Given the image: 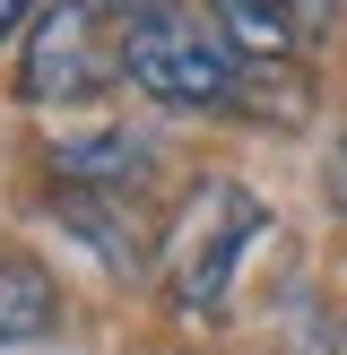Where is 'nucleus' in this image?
Here are the masks:
<instances>
[{"mask_svg": "<svg viewBox=\"0 0 347 355\" xmlns=\"http://www.w3.org/2000/svg\"><path fill=\"white\" fill-rule=\"evenodd\" d=\"M113 61H121V78H130L139 96L174 104V113L235 104V87H243V69H235V52H226V35L208 26V17L174 9V0H148V9H130V26H121Z\"/></svg>", "mask_w": 347, "mask_h": 355, "instance_id": "f257e3e1", "label": "nucleus"}, {"mask_svg": "<svg viewBox=\"0 0 347 355\" xmlns=\"http://www.w3.org/2000/svg\"><path fill=\"white\" fill-rule=\"evenodd\" d=\"M330 191H339V208H347V139H339V156H330Z\"/></svg>", "mask_w": 347, "mask_h": 355, "instance_id": "6e6552de", "label": "nucleus"}, {"mask_svg": "<svg viewBox=\"0 0 347 355\" xmlns=\"http://www.w3.org/2000/svg\"><path fill=\"white\" fill-rule=\"evenodd\" d=\"M35 9H44V0H0V44H9V35H17V26H26V17H35Z\"/></svg>", "mask_w": 347, "mask_h": 355, "instance_id": "0eeeda50", "label": "nucleus"}, {"mask_svg": "<svg viewBox=\"0 0 347 355\" xmlns=\"http://www.w3.org/2000/svg\"><path fill=\"white\" fill-rule=\"evenodd\" d=\"M278 9H287V17H295V26H330V17H339V9H347V0H278Z\"/></svg>", "mask_w": 347, "mask_h": 355, "instance_id": "423d86ee", "label": "nucleus"}, {"mask_svg": "<svg viewBox=\"0 0 347 355\" xmlns=\"http://www.w3.org/2000/svg\"><path fill=\"white\" fill-rule=\"evenodd\" d=\"M260 225H269V208H260L252 182L200 173L191 200L174 208V225H165V286H174V304L183 312H217L226 286L243 277V252L260 243Z\"/></svg>", "mask_w": 347, "mask_h": 355, "instance_id": "f03ea898", "label": "nucleus"}, {"mask_svg": "<svg viewBox=\"0 0 347 355\" xmlns=\"http://www.w3.org/2000/svg\"><path fill=\"white\" fill-rule=\"evenodd\" d=\"M113 52H104V17L87 0H44L26 17V52H17V96L26 104H87L113 78Z\"/></svg>", "mask_w": 347, "mask_h": 355, "instance_id": "7ed1b4c3", "label": "nucleus"}, {"mask_svg": "<svg viewBox=\"0 0 347 355\" xmlns=\"http://www.w3.org/2000/svg\"><path fill=\"white\" fill-rule=\"evenodd\" d=\"M61 329V286L35 252H0V347H35Z\"/></svg>", "mask_w": 347, "mask_h": 355, "instance_id": "39448f33", "label": "nucleus"}, {"mask_svg": "<svg viewBox=\"0 0 347 355\" xmlns=\"http://www.w3.org/2000/svg\"><path fill=\"white\" fill-rule=\"evenodd\" d=\"M96 17H130V9H148V0H87Z\"/></svg>", "mask_w": 347, "mask_h": 355, "instance_id": "1a4fd4ad", "label": "nucleus"}, {"mask_svg": "<svg viewBox=\"0 0 347 355\" xmlns=\"http://www.w3.org/2000/svg\"><path fill=\"white\" fill-rule=\"evenodd\" d=\"M139 173H148L139 130H78V139L52 148V182H61V191H104V200H121Z\"/></svg>", "mask_w": 347, "mask_h": 355, "instance_id": "20e7f679", "label": "nucleus"}]
</instances>
